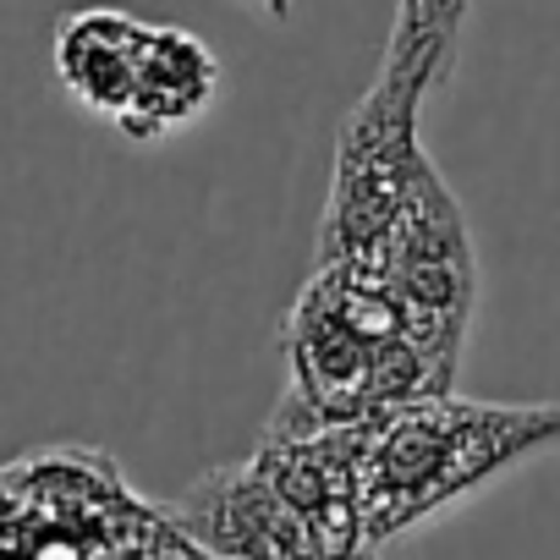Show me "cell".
Returning a JSON list of instances; mask_svg holds the SVG:
<instances>
[{
  "label": "cell",
  "mask_w": 560,
  "mask_h": 560,
  "mask_svg": "<svg viewBox=\"0 0 560 560\" xmlns=\"http://www.w3.org/2000/svg\"><path fill=\"white\" fill-rule=\"evenodd\" d=\"M462 23V0H401L396 7L385 61L336 138L330 198L314 242L319 269H358L380 258L401 231L456 203L434 154L423 149V110L456 72Z\"/></svg>",
  "instance_id": "1"
},
{
  "label": "cell",
  "mask_w": 560,
  "mask_h": 560,
  "mask_svg": "<svg viewBox=\"0 0 560 560\" xmlns=\"http://www.w3.org/2000/svg\"><path fill=\"white\" fill-rule=\"evenodd\" d=\"M369 549L478 494L500 472L560 445L555 401H462L434 396L341 429Z\"/></svg>",
  "instance_id": "2"
},
{
  "label": "cell",
  "mask_w": 560,
  "mask_h": 560,
  "mask_svg": "<svg viewBox=\"0 0 560 560\" xmlns=\"http://www.w3.org/2000/svg\"><path fill=\"white\" fill-rule=\"evenodd\" d=\"M280 347L292 363L280 401L319 429H352L412 401L456 396V369L418 325L380 287L341 269H308Z\"/></svg>",
  "instance_id": "3"
},
{
  "label": "cell",
  "mask_w": 560,
  "mask_h": 560,
  "mask_svg": "<svg viewBox=\"0 0 560 560\" xmlns=\"http://www.w3.org/2000/svg\"><path fill=\"white\" fill-rule=\"evenodd\" d=\"M176 538L94 445H45L0 467V560H149Z\"/></svg>",
  "instance_id": "4"
},
{
  "label": "cell",
  "mask_w": 560,
  "mask_h": 560,
  "mask_svg": "<svg viewBox=\"0 0 560 560\" xmlns=\"http://www.w3.org/2000/svg\"><path fill=\"white\" fill-rule=\"evenodd\" d=\"M165 516L214 560H336V549L258 467V456L192 478Z\"/></svg>",
  "instance_id": "5"
},
{
  "label": "cell",
  "mask_w": 560,
  "mask_h": 560,
  "mask_svg": "<svg viewBox=\"0 0 560 560\" xmlns=\"http://www.w3.org/2000/svg\"><path fill=\"white\" fill-rule=\"evenodd\" d=\"M149 34L154 23L127 18V12H78L61 23L56 34V78L61 89L105 116L116 132L138 105V83H143V61H149Z\"/></svg>",
  "instance_id": "6"
},
{
  "label": "cell",
  "mask_w": 560,
  "mask_h": 560,
  "mask_svg": "<svg viewBox=\"0 0 560 560\" xmlns=\"http://www.w3.org/2000/svg\"><path fill=\"white\" fill-rule=\"evenodd\" d=\"M220 94V61L214 50L171 23H154L149 34V61H143V83H138V105L121 121V138L132 143H160L165 132L192 127Z\"/></svg>",
  "instance_id": "7"
},
{
  "label": "cell",
  "mask_w": 560,
  "mask_h": 560,
  "mask_svg": "<svg viewBox=\"0 0 560 560\" xmlns=\"http://www.w3.org/2000/svg\"><path fill=\"white\" fill-rule=\"evenodd\" d=\"M363 560H374V555H363Z\"/></svg>",
  "instance_id": "8"
}]
</instances>
